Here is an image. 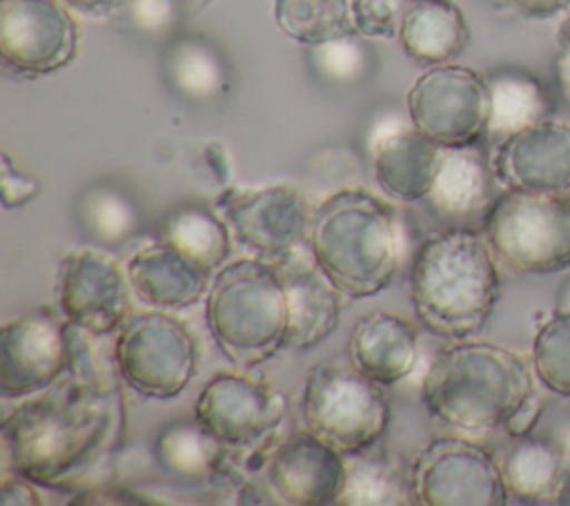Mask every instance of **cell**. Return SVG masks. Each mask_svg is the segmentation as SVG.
Listing matches in <instances>:
<instances>
[{
	"label": "cell",
	"mask_w": 570,
	"mask_h": 506,
	"mask_svg": "<svg viewBox=\"0 0 570 506\" xmlns=\"http://www.w3.org/2000/svg\"><path fill=\"white\" fill-rule=\"evenodd\" d=\"M78 22L62 0H0V58L18 76H45L78 53Z\"/></svg>",
	"instance_id": "4fadbf2b"
},
{
	"label": "cell",
	"mask_w": 570,
	"mask_h": 506,
	"mask_svg": "<svg viewBox=\"0 0 570 506\" xmlns=\"http://www.w3.org/2000/svg\"><path fill=\"white\" fill-rule=\"evenodd\" d=\"M167 71L178 91L196 100L212 98L227 89V67L216 47L203 38L189 36L174 42L167 58Z\"/></svg>",
	"instance_id": "4dcf8cb0"
},
{
	"label": "cell",
	"mask_w": 570,
	"mask_h": 506,
	"mask_svg": "<svg viewBox=\"0 0 570 506\" xmlns=\"http://www.w3.org/2000/svg\"><path fill=\"white\" fill-rule=\"evenodd\" d=\"M345 481L336 504L341 506H407L416 504L412 468L407 470L385 448H363L345 455Z\"/></svg>",
	"instance_id": "4316f807"
},
{
	"label": "cell",
	"mask_w": 570,
	"mask_h": 506,
	"mask_svg": "<svg viewBox=\"0 0 570 506\" xmlns=\"http://www.w3.org/2000/svg\"><path fill=\"white\" fill-rule=\"evenodd\" d=\"M114 361L105 363L82 330L71 366L2 421L4 466L56 490H87L127 435V401Z\"/></svg>",
	"instance_id": "6da1fadb"
},
{
	"label": "cell",
	"mask_w": 570,
	"mask_h": 506,
	"mask_svg": "<svg viewBox=\"0 0 570 506\" xmlns=\"http://www.w3.org/2000/svg\"><path fill=\"white\" fill-rule=\"evenodd\" d=\"M554 310L559 312H570V274L566 276V281L559 285L557 290V303Z\"/></svg>",
	"instance_id": "ee69618b"
},
{
	"label": "cell",
	"mask_w": 570,
	"mask_h": 506,
	"mask_svg": "<svg viewBox=\"0 0 570 506\" xmlns=\"http://www.w3.org/2000/svg\"><path fill=\"white\" fill-rule=\"evenodd\" d=\"M40 194V181L22 172L13 158L2 152L0 158V198L4 210H18Z\"/></svg>",
	"instance_id": "e575fe53"
},
{
	"label": "cell",
	"mask_w": 570,
	"mask_h": 506,
	"mask_svg": "<svg viewBox=\"0 0 570 506\" xmlns=\"http://www.w3.org/2000/svg\"><path fill=\"white\" fill-rule=\"evenodd\" d=\"M419 337L414 325L387 310L363 314L347 339V359L381 386H392L416 366Z\"/></svg>",
	"instance_id": "603a6c76"
},
{
	"label": "cell",
	"mask_w": 570,
	"mask_h": 506,
	"mask_svg": "<svg viewBox=\"0 0 570 506\" xmlns=\"http://www.w3.org/2000/svg\"><path fill=\"white\" fill-rule=\"evenodd\" d=\"M78 216L82 230L107 247L122 245L140 227V212L131 196L111 185L87 189L80 198Z\"/></svg>",
	"instance_id": "f546056e"
},
{
	"label": "cell",
	"mask_w": 570,
	"mask_h": 506,
	"mask_svg": "<svg viewBox=\"0 0 570 506\" xmlns=\"http://www.w3.org/2000/svg\"><path fill=\"white\" fill-rule=\"evenodd\" d=\"M490 91V118L485 143L503 138L552 118L557 91L543 78L519 65H501L485 74Z\"/></svg>",
	"instance_id": "cb8c5ba5"
},
{
	"label": "cell",
	"mask_w": 570,
	"mask_h": 506,
	"mask_svg": "<svg viewBox=\"0 0 570 506\" xmlns=\"http://www.w3.org/2000/svg\"><path fill=\"white\" fill-rule=\"evenodd\" d=\"M497 263L481 230L443 227L428 236L410 272V299L419 323L448 341L479 334L501 296Z\"/></svg>",
	"instance_id": "7a4b0ae2"
},
{
	"label": "cell",
	"mask_w": 570,
	"mask_h": 506,
	"mask_svg": "<svg viewBox=\"0 0 570 506\" xmlns=\"http://www.w3.org/2000/svg\"><path fill=\"white\" fill-rule=\"evenodd\" d=\"M497 9L523 16V18H552L570 9V0H492Z\"/></svg>",
	"instance_id": "d590c367"
},
{
	"label": "cell",
	"mask_w": 570,
	"mask_h": 506,
	"mask_svg": "<svg viewBox=\"0 0 570 506\" xmlns=\"http://www.w3.org/2000/svg\"><path fill=\"white\" fill-rule=\"evenodd\" d=\"M140 27H163L174 16L171 0H127Z\"/></svg>",
	"instance_id": "74e56055"
},
{
	"label": "cell",
	"mask_w": 570,
	"mask_h": 506,
	"mask_svg": "<svg viewBox=\"0 0 570 506\" xmlns=\"http://www.w3.org/2000/svg\"><path fill=\"white\" fill-rule=\"evenodd\" d=\"M69 9H76L85 16L94 18H105L127 4V0H62Z\"/></svg>",
	"instance_id": "60d3db41"
},
{
	"label": "cell",
	"mask_w": 570,
	"mask_h": 506,
	"mask_svg": "<svg viewBox=\"0 0 570 506\" xmlns=\"http://www.w3.org/2000/svg\"><path fill=\"white\" fill-rule=\"evenodd\" d=\"M163 239L209 272H216L227 263L234 241L223 216L216 210L200 205L174 210L165 221Z\"/></svg>",
	"instance_id": "83f0119b"
},
{
	"label": "cell",
	"mask_w": 570,
	"mask_h": 506,
	"mask_svg": "<svg viewBox=\"0 0 570 506\" xmlns=\"http://www.w3.org/2000/svg\"><path fill=\"white\" fill-rule=\"evenodd\" d=\"M543 412V403L539 399L537 392H532L521 406L519 410L508 419L505 430L510 437H521V435H530L534 430V426L539 424V417Z\"/></svg>",
	"instance_id": "f35d334b"
},
{
	"label": "cell",
	"mask_w": 570,
	"mask_h": 506,
	"mask_svg": "<svg viewBox=\"0 0 570 506\" xmlns=\"http://www.w3.org/2000/svg\"><path fill=\"white\" fill-rule=\"evenodd\" d=\"M287 397L240 372L214 374L196 399L194 417L225 446H249L269 437L287 417Z\"/></svg>",
	"instance_id": "9a60e30c"
},
{
	"label": "cell",
	"mask_w": 570,
	"mask_h": 506,
	"mask_svg": "<svg viewBox=\"0 0 570 506\" xmlns=\"http://www.w3.org/2000/svg\"><path fill=\"white\" fill-rule=\"evenodd\" d=\"M56 294L71 323L91 337H107L129 319L134 290L116 259L96 247H80L60 261Z\"/></svg>",
	"instance_id": "5bb4252c"
},
{
	"label": "cell",
	"mask_w": 570,
	"mask_h": 506,
	"mask_svg": "<svg viewBox=\"0 0 570 506\" xmlns=\"http://www.w3.org/2000/svg\"><path fill=\"white\" fill-rule=\"evenodd\" d=\"M314 65L332 80L356 78L367 65V51L358 42L356 31L312 47Z\"/></svg>",
	"instance_id": "d6a6232c"
},
{
	"label": "cell",
	"mask_w": 570,
	"mask_h": 506,
	"mask_svg": "<svg viewBox=\"0 0 570 506\" xmlns=\"http://www.w3.org/2000/svg\"><path fill=\"white\" fill-rule=\"evenodd\" d=\"M216 212L234 241L254 256L274 261L309 236L314 207L289 185L227 187L216 198Z\"/></svg>",
	"instance_id": "7c38bea8"
},
{
	"label": "cell",
	"mask_w": 570,
	"mask_h": 506,
	"mask_svg": "<svg viewBox=\"0 0 570 506\" xmlns=\"http://www.w3.org/2000/svg\"><path fill=\"white\" fill-rule=\"evenodd\" d=\"M283 279L289 303L287 348L309 350L325 341L341 323L343 292L307 250H292L272 261Z\"/></svg>",
	"instance_id": "d6986e66"
},
{
	"label": "cell",
	"mask_w": 570,
	"mask_h": 506,
	"mask_svg": "<svg viewBox=\"0 0 570 506\" xmlns=\"http://www.w3.org/2000/svg\"><path fill=\"white\" fill-rule=\"evenodd\" d=\"M227 448L203 421L183 417L165 424L154 439V459L183 488H205L227 479Z\"/></svg>",
	"instance_id": "7402d4cb"
},
{
	"label": "cell",
	"mask_w": 570,
	"mask_h": 506,
	"mask_svg": "<svg viewBox=\"0 0 570 506\" xmlns=\"http://www.w3.org/2000/svg\"><path fill=\"white\" fill-rule=\"evenodd\" d=\"M198 359V339L191 328L160 308L129 317L111 352L125 386L149 399L178 397L194 379Z\"/></svg>",
	"instance_id": "ba28073f"
},
{
	"label": "cell",
	"mask_w": 570,
	"mask_h": 506,
	"mask_svg": "<svg viewBox=\"0 0 570 506\" xmlns=\"http://www.w3.org/2000/svg\"><path fill=\"white\" fill-rule=\"evenodd\" d=\"M499 466L510 497L521 504H548L557 495L566 453L559 439L530 432L512 437Z\"/></svg>",
	"instance_id": "484cf974"
},
{
	"label": "cell",
	"mask_w": 570,
	"mask_h": 506,
	"mask_svg": "<svg viewBox=\"0 0 570 506\" xmlns=\"http://www.w3.org/2000/svg\"><path fill=\"white\" fill-rule=\"evenodd\" d=\"M274 18L285 36L305 47L356 31L352 0H274Z\"/></svg>",
	"instance_id": "f1b7e54d"
},
{
	"label": "cell",
	"mask_w": 570,
	"mask_h": 506,
	"mask_svg": "<svg viewBox=\"0 0 570 506\" xmlns=\"http://www.w3.org/2000/svg\"><path fill=\"white\" fill-rule=\"evenodd\" d=\"M492 167L505 189L570 192V125L548 118L503 138Z\"/></svg>",
	"instance_id": "ac0fdd59"
},
{
	"label": "cell",
	"mask_w": 570,
	"mask_h": 506,
	"mask_svg": "<svg viewBox=\"0 0 570 506\" xmlns=\"http://www.w3.org/2000/svg\"><path fill=\"white\" fill-rule=\"evenodd\" d=\"M421 506H503L510 495L494 455L468 437H436L412 464Z\"/></svg>",
	"instance_id": "8fae6325"
},
{
	"label": "cell",
	"mask_w": 570,
	"mask_h": 506,
	"mask_svg": "<svg viewBox=\"0 0 570 506\" xmlns=\"http://www.w3.org/2000/svg\"><path fill=\"white\" fill-rule=\"evenodd\" d=\"M532 392V372L517 352L470 339L443 348L421 383L428 412L470 437L505 428Z\"/></svg>",
	"instance_id": "277c9868"
},
{
	"label": "cell",
	"mask_w": 570,
	"mask_h": 506,
	"mask_svg": "<svg viewBox=\"0 0 570 506\" xmlns=\"http://www.w3.org/2000/svg\"><path fill=\"white\" fill-rule=\"evenodd\" d=\"M303 428L343 455L379 444L392 408L381 383L350 359L314 363L301 395Z\"/></svg>",
	"instance_id": "8992f818"
},
{
	"label": "cell",
	"mask_w": 570,
	"mask_h": 506,
	"mask_svg": "<svg viewBox=\"0 0 570 506\" xmlns=\"http://www.w3.org/2000/svg\"><path fill=\"white\" fill-rule=\"evenodd\" d=\"M0 504H29V506H40L42 497L36 490V484L18 473L4 475L0 484Z\"/></svg>",
	"instance_id": "8d00e7d4"
},
{
	"label": "cell",
	"mask_w": 570,
	"mask_h": 506,
	"mask_svg": "<svg viewBox=\"0 0 570 506\" xmlns=\"http://www.w3.org/2000/svg\"><path fill=\"white\" fill-rule=\"evenodd\" d=\"M557 49H568L570 51V9L566 11L563 20L557 27Z\"/></svg>",
	"instance_id": "7bdbcfd3"
},
{
	"label": "cell",
	"mask_w": 570,
	"mask_h": 506,
	"mask_svg": "<svg viewBox=\"0 0 570 506\" xmlns=\"http://www.w3.org/2000/svg\"><path fill=\"white\" fill-rule=\"evenodd\" d=\"M532 370L548 392L570 397V312L554 310L537 330Z\"/></svg>",
	"instance_id": "1f68e13d"
},
{
	"label": "cell",
	"mask_w": 570,
	"mask_h": 506,
	"mask_svg": "<svg viewBox=\"0 0 570 506\" xmlns=\"http://www.w3.org/2000/svg\"><path fill=\"white\" fill-rule=\"evenodd\" d=\"M552 71H554L557 100H561L570 109V51L568 49H557Z\"/></svg>",
	"instance_id": "ab89813d"
},
{
	"label": "cell",
	"mask_w": 570,
	"mask_h": 506,
	"mask_svg": "<svg viewBox=\"0 0 570 506\" xmlns=\"http://www.w3.org/2000/svg\"><path fill=\"white\" fill-rule=\"evenodd\" d=\"M499 185L485 140L441 147L434 183L421 203L445 227L481 230L492 203L501 194Z\"/></svg>",
	"instance_id": "e0dca14e"
},
{
	"label": "cell",
	"mask_w": 570,
	"mask_h": 506,
	"mask_svg": "<svg viewBox=\"0 0 570 506\" xmlns=\"http://www.w3.org/2000/svg\"><path fill=\"white\" fill-rule=\"evenodd\" d=\"M265 479L276 502L294 506L336 504L345 481V455L312 435L294 430L278 444H267Z\"/></svg>",
	"instance_id": "2e32d148"
},
{
	"label": "cell",
	"mask_w": 570,
	"mask_h": 506,
	"mask_svg": "<svg viewBox=\"0 0 570 506\" xmlns=\"http://www.w3.org/2000/svg\"><path fill=\"white\" fill-rule=\"evenodd\" d=\"M82 328L49 305L0 328V395L20 399L49 388L73 361Z\"/></svg>",
	"instance_id": "30bf717a"
},
{
	"label": "cell",
	"mask_w": 570,
	"mask_h": 506,
	"mask_svg": "<svg viewBox=\"0 0 570 506\" xmlns=\"http://www.w3.org/2000/svg\"><path fill=\"white\" fill-rule=\"evenodd\" d=\"M559 444L563 446L566 461H570V419H568V421H566V426L559 430Z\"/></svg>",
	"instance_id": "f6af8a7d"
},
{
	"label": "cell",
	"mask_w": 570,
	"mask_h": 506,
	"mask_svg": "<svg viewBox=\"0 0 570 506\" xmlns=\"http://www.w3.org/2000/svg\"><path fill=\"white\" fill-rule=\"evenodd\" d=\"M374 181L399 203H421L436 176L441 145L414 125H396L374 136Z\"/></svg>",
	"instance_id": "44dd1931"
},
{
	"label": "cell",
	"mask_w": 570,
	"mask_h": 506,
	"mask_svg": "<svg viewBox=\"0 0 570 506\" xmlns=\"http://www.w3.org/2000/svg\"><path fill=\"white\" fill-rule=\"evenodd\" d=\"M407 2L410 0H352L356 33L383 40L399 36Z\"/></svg>",
	"instance_id": "836d02e7"
},
{
	"label": "cell",
	"mask_w": 570,
	"mask_h": 506,
	"mask_svg": "<svg viewBox=\"0 0 570 506\" xmlns=\"http://www.w3.org/2000/svg\"><path fill=\"white\" fill-rule=\"evenodd\" d=\"M307 250L345 299L374 296L403 263L401 214L365 187H343L314 207Z\"/></svg>",
	"instance_id": "3957f363"
},
{
	"label": "cell",
	"mask_w": 570,
	"mask_h": 506,
	"mask_svg": "<svg viewBox=\"0 0 570 506\" xmlns=\"http://www.w3.org/2000/svg\"><path fill=\"white\" fill-rule=\"evenodd\" d=\"M205 321L216 348L238 370L287 348L289 303L276 265L249 256L216 270L205 294Z\"/></svg>",
	"instance_id": "5b68a950"
},
{
	"label": "cell",
	"mask_w": 570,
	"mask_h": 506,
	"mask_svg": "<svg viewBox=\"0 0 570 506\" xmlns=\"http://www.w3.org/2000/svg\"><path fill=\"white\" fill-rule=\"evenodd\" d=\"M410 123L441 147L481 143L488 136L490 91L485 76L443 62L423 71L405 96Z\"/></svg>",
	"instance_id": "9c48e42d"
},
{
	"label": "cell",
	"mask_w": 570,
	"mask_h": 506,
	"mask_svg": "<svg viewBox=\"0 0 570 506\" xmlns=\"http://www.w3.org/2000/svg\"><path fill=\"white\" fill-rule=\"evenodd\" d=\"M127 276L134 296L160 310H183L198 303L214 279V272L196 265L169 241L160 239L140 247L127 261Z\"/></svg>",
	"instance_id": "ffe728a7"
},
{
	"label": "cell",
	"mask_w": 570,
	"mask_h": 506,
	"mask_svg": "<svg viewBox=\"0 0 570 506\" xmlns=\"http://www.w3.org/2000/svg\"><path fill=\"white\" fill-rule=\"evenodd\" d=\"M399 40L414 62L434 67L465 51L470 29L463 11L452 0H410Z\"/></svg>",
	"instance_id": "d4e9b609"
},
{
	"label": "cell",
	"mask_w": 570,
	"mask_h": 506,
	"mask_svg": "<svg viewBox=\"0 0 570 506\" xmlns=\"http://www.w3.org/2000/svg\"><path fill=\"white\" fill-rule=\"evenodd\" d=\"M552 504L570 506V461H566V468H563V475H561V481H559V488H557V495H554Z\"/></svg>",
	"instance_id": "b9f144b4"
},
{
	"label": "cell",
	"mask_w": 570,
	"mask_h": 506,
	"mask_svg": "<svg viewBox=\"0 0 570 506\" xmlns=\"http://www.w3.org/2000/svg\"><path fill=\"white\" fill-rule=\"evenodd\" d=\"M481 232L501 265L517 274L570 267V192L501 189Z\"/></svg>",
	"instance_id": "52a82bcc"
}]
</instances>
